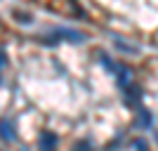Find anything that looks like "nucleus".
Masks as SVG:
<instances>
[{"label": "nucleus", "instance_id": "obj_1", "mask_svg": "<svg viewBox=\"0 0 158 151\" xmlns=\"http://www.w3.org/2000/svg\"><path fill=\"white\" fill-rule=\"evenodd\" d=\"M0 137L5 142H14V125L10 120H0Z\"/></svg>", "mask_w": 158, "mask_h": 151}, {"label": "nucleus", "instance_id": "obj_2", "mask_svg": "<svg viewBox=\"0 0 158 151\" xmlns=\"http://www.w3.org/2000/svg\"><path fill=\"white\" fill-rule=\"evenodd\" d=\"M54 146H57V137H54L52 132H47V135L40 137V149L43 151H54Z\"/></svg>", "mask_w": 158, "mask_h": 151}, {"label": "nucleus", "instance_id": "obj_3", "mask_svg": "<svg viewBox=\"0 0 158 151\" xmlns=\"http://www.w3.org/2000/svg\"><path fill=\"white\" fill-rule=\"evenodd\" d=\"M137 125H142V128H149V125H151V116H149V111H139Z\"/></svg>", "mask_w": 158, "mask_h": 151}, {"label": "nucleus", "instance_id": "obj_4", "mask_svg": "<svg viewBox=\"0 0 158 151\" xmlns=\"http://www.w3.org/2000/svg\"><path fill=\"white\" fill-rule=\"evenodd\" d=\"M2 66H5V54L0 52V69H2Z\"/></svg>", "mask_w": 158, "mask_h": 151}]
</instances>
